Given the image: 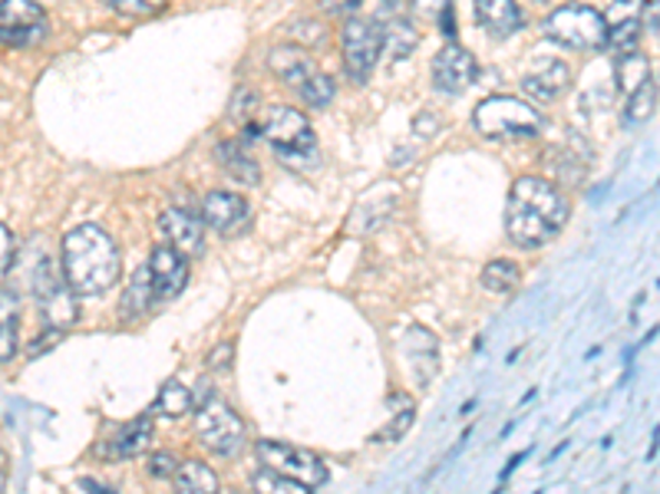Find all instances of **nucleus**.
<instances>
[{
	"label": "nucleus",
	"mask_w": 660,
	"mask_h": 494,
	"mask_svg": "<svg viewBox=\"0 0 660 494\" xmlns=\"http://www.w3.org/2000/svg\"><path fill=\"white\" fill-rule=\"evenodd\" d=\"M568 215H571V205L551 178L526 175L509 188L506 235L516 247L535 250V247L548 245L565 228Z\"/></svg>",
	"instance_id": "nucleus-1"
},
{
	"label": "nucleus",
	"mask_w": 660,
	"mask_h": 494,
	"mask_svg": "<svg viewBox=\"0 0 660 494\" xmlns=\"http://www.w3.org/2000/svg\"><path fill=\"white\" fill-rule=\"evenodd\" d=\"M123 254L100 225H80L60 241V277L77 297H100L116 287Z\"/></svg>",
	"instance_id": "nucleus-2"
},
{
	"label": "nucleus",
	"mask_w": 660,
	"mask_h": 494,
	"mask_svg": "<svg viewBox=\"0 0 660 494\" xmlns=\"http://www.w3.org/2000/svg\"><path fill=\"white\" fill-rule=\"evenodd\" d=\"M262 135L271 142L274 155L294 168V172H311L321 165V152H317V135L307 123V116L294 106H274L264 113L258 123Z\"/></svg>",
	"instance_id": "nucleus-3"
},
{
	"label": "nucleus",
	"mask_w": 660,
	"mask_h": 494,
	"mask_svg": "<svg viewBox=\"0 0 660 494\" xmlns=\"http://www.w3.org/2000/svg\"><path fill=\"white\" fill-rule=\"evenodd\" d=\"M473 125L493 142H526L541 132L538 110L516 96H489L473 110Z\"/></svg>",
	"instance_id": "nucleus-4"
},
{
	"label": "nucleus",
	"mask_w": 660,
	"mask_h": 494,
	"mask_svg": "<svg viewBox=\"0 0 660 494\" xmlns=\"http://www.w3.org/2000/svg\"><path fill=\"white\" fill-rule=\"evenodd\" d=\"M545 37L568 50H601L608 40L605 13L588 3H565L545 17Z\"/></svg>",
	"instance_id": "nucleus-5"
},
{
	"label": "nucleus",
	"mask_w": 660,
	"mask_h": 494,
	"mask_svg": "<svg viewBox=\"0 0 660 494\" xmlns=\"http://www.w3.org/2000/svg\"><path fill=\"white\" fill-rule=\"evenodd\" d=\"M195 439L212 455L232 459V455L242 452V445L248 439V429H245V419L229 402L209 399V402H202V409L195 415Z\"/></svg>",
	"instance_id": "nucleus-6"
},
{
	"label": "nucleus",
	"mask_w": 660,
	"mask_h": 494,
	"mask_svg": "<svg viewBox=\"0 0 660 494\" xmlns=\"http://www.w3.org/2000/svg\"><path fill=\"white\" fill-rule=\"evenodd\" d=\"M341 53L347 76L354 83H367L384 53V27L370 17H351L341 33Z\"/></svg>",
	"instance_id": "nucleus-7"
},
{
	"label": "nucleus",
	"mask_w": 660,
	"mask_h": 494,
	"mask_svg": "<svg viewBox=\"0 0 660 494\" xmlns=\"http://www.w3.org/2000/svg\"><path fill=\"white\" fill-rule=\"evenodd\" d=\"M255 452H258L262 469L274 472V475H284V478H291V482H301V485H307V488H321V485H327V478H331L327 465H324L314 452H307V449L262 439V442L255 445Z\"/></svg>",
	"instance_id": "nucleus-8"
},
{
	"label": "nucleus",
	"mask_w": 660,
	"mask_h": 494,
	"mask_svg": "<svg viewBox=\"0 0 660 494\" xmlns=\"http://www.w3.org/2000/svg\"><path fill=\"white\" fill-rule=\"evenodd\" d=\"M3 277H10V290H13L17 297H20V294L43 297L47 290H53L57 284H63L60 267H57L53 257L47 254L43 241H30L27 247L13 250L10 267H7Z\"/></svg>",
	"instance_id": "nucleus-9"
},
{
	"label": "nucleus",
	"mask_w": 660,
	"mask_h": 494,
	"mask_svg": "<svg viewBox=\"0 0 660 494\" xmlns=\"http://www.w3.org/2000/svg\"><path fill=\"white\" fill-rule=\"evenodd\" d=\"M202 225L212 228L222 238H235L252 225V208L242 195L235 192H209L202 198V212H199Z\"/></svg>",
	"instance_id": "nucleus-10"
},
{
	"label": "nucleus",
	"mask_w": 660,
	"mask_h": 494,
	"mask_svg": "<svg viewBox=\"0 0 660 494\" xmlns=\"http://www.w3.org/2000/svg\"><path fill=\"white\" fill-rule=\"evenodd\" d=\"M476 80H479V63H476V56L466 47L446 43L436 53V60H433V83H436V90H443L449 96H459Z\"/></svg>",
	"instance_id": "nucleus-11"
},
{
	"label": "nucleus",
	"mask_w": 660,
	"mask_h": 494,
	"mask_svg": "<svg viewBox=\"0 0 660 494\" xmlns=\"http://www.w3.org/2000/svg\"><path fill=\"white\" fill-rule=\"evenodd\" d=\"M641 17H644V0H615L605 13V30H608L605 47H611L618 56L634 53L644 30Z\"/></svg>",
	"instance_id": "nucleus-12"
},
{
	"label": "nucleus",
	"mask_w": 660,
	"mask_h": 494,
	"mask_svg": "<svg viewBox=\"0 0 660 494\" xmlns=\"http://www.w3.org/2000/svg\"><path fill=\"white\" fill-rule=\"evenodd\" d=\"M149 274H152V297L155 300H175L185 284H189V260L175 247L162 245L149 257Z\"/></svg>",
	"instance_id": "nucleus-13"
},
{
	"label": "nucleus",
	"mask_w": 660,
	"mask_h": 494,
	"mask_svg": "<svg viewBox=\"0 0 660 494\" xmlns=\"http://www.w3.org/2000/svg\"><path fill=\"white\" fill-rule=\"evenodd\" d=\"M568 83H571V70L558 56H535L522 73V90L541 103H555L568 90Z\"/></svg>",
	"instance_id": "nucleus-14"
},
{
	"label": "nucleus",
	"mask_w": 660,
	"mask_h": 494,
	"mask_svg": "<svg viewBox=\"0 0 660 494\" xmlns=\"http://www.w3.org/2000/svg\"><path fill=\"white\" fill-rule=\"evenodd\" d=\"M159 228H162V235H165V245L175 247L182 257L202 254V250H205V225H202V218L192 215V212L169 208V212H162Z\"/></svg>",
	"instance_id": "nucleus-15"
},
{
	"label": "nucleus",
	"mask_w": 660,
	"mask_h": 494,
	"mask_svg": "<svg viewBox=\"0 0 660 494\" xmlns=\"http://www.w3.org/2000/svg\"><path fill=\"white\" fill-rule=\"evenodd\" d=\"M476 20L496 40H506L526 27V13L516 0H476Z\"/></svg>",
	"instance_id": "nucleus-16"
},
{
	"label": "nucleus",
	"mask_w": 660,
	"mask_h": 494,
	"mask_svg": "<svg viewBox=\"0 0 660 494\" xmlns=\"http://www.w3.org/2000/svg\"><path fill=\"white\" fill-rule=\"evenodd\" d=\"M267 66H271V73H274L281 83H287L291 90H297L301 83H307V80L317 73V66H314L311 53H307V50H301V47H294V43H287V47H274V50L267 53Z\"/></svg>",
	"instance_id": "nucleus-17"
},
{
	"label": "nucleus",
	"mask_w": 660,
	"mask_h": 494,
	"mask_svg": "<svg viewBox=\"0 0 660 494\" xmlns=\"http://www.w3.org/2000/svg\"><path fill=\"white\" fill-rule=\"evenodd\" d=\"M37 307H40V317H43V330H57V333H67L80 317L77 294L67 284H57L53 290L37 297Z\"/></svg>",
	"instance_id": "nucleus-18"
},
{
	"label": "nucleus",
	"mask_w": 660,
	"mask_h": 494,
	"mask_svg": "<svg viewBox=\"0 0 660 494\" xmlns=\"http://www.w3.org/2000/svg\"><path fill=\"white\" fill-rule=\"evenodd\" d=\"M149 442H152V419H149V415H139V419H132V422H126V425L116 432V439H113V445H110V459H113V462L139 459V455L149 449Z\"/></svg>",
	"instance_id": "nucleus-19"
},
{
	"label": "nucleus",
	"mask_w": 660,
	"mask_h": 494,
	"mask_svg": "<svg viewBox=\"0 0 660 494\" xmlns=\"http://www.w3.org/2000/svg\"><path fill=\"white\" fill-rule=\"evenodd\" d=\"M175 492L179 494H219L222 492V482H219V475L205 465V462H199V459H185V462H179V469H175Z\"/></svg>",
	"instance_id": "nucleus-20"
},
{
	"label": "nucleus",
	"mask_w": 660,
	"mask_h": 494,
	"mask_svg": "<svg viewBox=\"0 0 660 494\" xmlns=\"http://www.w3.org/2000/svg\"><path fill=\"white\" fill-rule=\"evenodd\" d=\"M215 155H219V162L225 165V172L235 182H242V185H258L262 182V168H258V162L248 155V148L242 142H219Z\"/></svg>",
	"instance_id": "nucleus-21"
},
{
	"label": "nucleus",
	"mask_w": 660,
	"mask_h": 494,
	"mask_svg": "<svg viewBox=\"0 0 660 494\" xmlns=\"http://www.w3.org/2000/svg\"><path fill=\"white\" fill-rule=\"evenodd\" d=\"M17 337H20V307L13 290H0V363H10L17 357Z\"/></svg>",
	"instance_id": "nucleus-22"
},
{
	"label": "nucleus",
	"mask_w": 660,
	"mask_h": 494,
	"mask_svg": "<svg viewBox=\"0 0 660 494\" xmlns=\"http://www.w3.org/2000/svg\"><path fill=\"white\" fill-rule=\"evenodd\" d=\"M152 300H155V297H152V274H149V264H142V267L132 274L130 287H126V294H123V300H120V317H123V320L142 317V313L149 310Z\"/></svg>",
	"instance_id": "nucleus-23"
},
{
	"label": "nucleus",
	"mask_w": 660,
	"mask_h": 494,
	"mask_svg": "<svg viewBox=\"0 0 660 494\" xmlns=\"http://www.w3.org/2000/svg\"><path fill=\"white\" fill-rule=\"evenodd\" d=\"M479 284H483L489 294H512V290L522 284V267H519L516 260H506V257L489 260V264L483 267V274H479Z\"/></svg>",
	"instance_id": "nucleus-24"
},
{
	"label": "nucleus",
	"mask_w": 660,
	"mask_h": 494,
	"mask_svg": "<svg viewBox=\"0 0 660 494\" xmlns=\"http://www.w3.org/2000/svg\"><path fill=\"white\" fill-rule=\"evenodd\" d=\"M658 110V80L648 76L641 86H634L628 93V103H625V125H644Z\"/></svg>",
	"instance_id": "nucleus-25"
},
{
	"label": "nucleus",
	"mask_w": 660,
	"mask_h": 494,
	"mask_svg": "<svg viewBox=\"0 0 660 494\" xmlns=\"http://www.w3.org/2000/svg\"><path fill=\"white\" fill-rule=\"evenodd\" d=\"M192 405H195V399H192L189 385H182L179 379H169L155 395V412H162L169 419H182L185 412H192Z\"/></svg>",
	"instance_id": "nucleus-26"
},
{
	"label": "nucleus",
	"mask_w": 660,
	"mask_h": 494,
	"mask_svg": "<svg viewBox=\"0 0 660 494\" xmlns=\"http://www.w3.org/2000/svg\"><path fill=\"white\" fill-rule=\"evenodd\" d=\"M416 43H419V33H416V27H413L409 20L396 17V20H390V23L384 27V53H390L394 60L413 53Z\"/></svg>",
	"instance_id": "nucleus-27"
},
{
	"label": "nucleus",
	"mask_w": 660,
	"mask_h": 494,
	"mask_svg": "<svg viewBox=\"0 0 660 494\" xmlns=\"http://www.w3.org/2000/svg\"><path fill=\"white\" fill-rule=\"evenodd\" d=\"M301 100H304V106H311V110H324V106H331L334 103V96H337V86H334V80L327 76V73H314L307 83H301L297 90H294Z\"/></svg>",
	"instance_id": "nucleus-28"
},
{
	"label": "nucleus",
	"mask_w": 660,
	"mask_h": 494,
	"mask_svg": "<svg viewBox=\"0 0 660 494\" xmlns=\"http://www.w3.org/2000/svg\"><path fill=\"white\" fill-rule=\"evenodd\" d=\"M548 168L565 185H581V178H585V162H578L571 155V148H551L548 152Z\"/></svg>",
	"instance_id": "nucleus-29"
},
{
	"label": "nucleus",
	"mask_w": 660,
	"mask_h": 494,
	"mask_svg": "<svg viewBox=\"0 0 660 494\" xmlns=\"http://www.w3.org/2000/svg\"><path fill=\"white\" fill-rule=\"evenodd\" d=\"M248 485H252V492L255 494H314V488H307V485H301V482H291V478H284V475H274V472H255L252 478H248Z\"/></svg>",
	"instance_id": "nucleus-30"
},
{
	"label": "nucleus",
	"mask_w": 660,
	"mask_h": 494,
	"mask_svg": "<svg viewBox=\"0 0 660 494\" xmlns=\"http://www.w3.org/2000/svg\"><path fill=\"white\" fill-rule=\"evenodd\" d=\"M651 76V66H648V60H641V56H634V53H625L621 60H618V93H631L634 86H641L644 80Z\"/></svg>",
	"instance_id": "nucleus-31"
},
{
	"label": "nucleus",
	"mask_w": 660,
	"mask_h": 494,
	"mask_svg": "<svg viewBox=\"0 0 660 494\" xmlns=\"http://www.w3.org/2000/svg\"><path fill=\"white\" fill-rule=\"evenodd\" d=\"M0 20H3V27H27V23H40L43 10L33 0H3L0 3Z\"/></svg>",
	"instance_id": "nucleus-32"
},
{
	"label": "nucleus",
	"mask_w": 660,
	"mask_h": 494,
	"mask_svg": "<svg viewBox=\"0 0 660 494\" xmlns=\"http://www.w3.org/2000/svg\"><path fill=\"white\" fill-rule=\"evenodd\" d=\"M390 402H394L396 419L384 429V435H377V442H399V439L409 432L413 419H416V409H413V402H409L406 395H394Z\"/></svg>",
	"instance_id": "nucleus-33"
},
{
	"label": "nucleus",
	"mask_w": 660,
	"mask_h": 494,
	"mask_svg": "<svg viewBox=\"0 0 660 494\" xmlns=\"http://www.w3.org/2000/svg\"><path fill=\"white\" fill-rule=\"evenodd\" d=\"M47 40V23H27V27H3L0 23V43L3 47H37Z\"/></svg>",
	"instance_id": "nucleus-34"
},
{
	"label": "nucleus",
	"mask_w": 660,
	"mask_h": 494,
	"mask_svg": "<svg viewBox=\"0 0 660 494\" xmlns=\"http://www.w3.org/2000/svg\"><path fill=\"white\" fill-rule=\"evenodd\" d=\"M258 110H262V96L255 90H248V86H238L235 96H232V110H229L232 113V123L248 125L258 116Z\"/></svg>",
	"instance_id": "nucleus-35"
},
{
	"label": "nucleus",
	"mask_w": 660,
	"mask_h": 494,
	"mask_svg": "<svg viewBox=\"0 0 660 494\" xmlns=\"http://www.w3.org/2000/svg\"><path fill=\"white\" fill-rule=\"evenodd\" d=\"M169 0H106V7L120 17H152L165 10Z\"/></svg>",
	"instance_id": "nucleus-36"
},
{
	"label": "nucleus",
	"mask_w": 660,
	"mask_h": 494,
	"mask_svg": "<svg viewBox=\"0 0 660 494\" xmlns=\"http://www.w3.org/2000/svg\"><path fill=\"white\" fill-rule=\"evenodd\" d=\"M175 469H179V462H175L172 452H152V455L145 459V472H149L152 478H172Z\"/></svg>",
	"instance_id": "nucleus-37"
},
{
	"label": "nucleus",
	"mask_w": 660,
	"mask_h": 494,
	"mask_svg": "<svg viewBox=\"0 0 660 494\" xmlns=\"http://www.w3.org/2000/svg\"><path fill=\"white\" fill-rule=\"evenodd\" d=\"M232 360H235V343H219V347L212 350V357H209V367H212V370H229Z\"/></svg>",
	"instance_id": "nucleus-38"
},
{
	"label": "nucleus",
	"mask_w": 660,
	"mask_h": 494,
	"mask_svg": "<svg viewBox=\"0 0 660 494\" xmlns=\"http://www.w3.org/2000/svg\"><path fill=\"white\" fill-rule=\"evenodd\" d=\"M364 0H321V10L331 13V17H347L361 7Z\"/></svg>",
	"instance_id": "nucleus-39"
},
{
	"label": "nucleus",
	"mask_w": 660,
	"mask_h": 494,
	"mask_svg": "<svg viewBox=\"0 0 660 494\" xmlns=\"http://www.w3.org/2000/svg\"><path fill=\"white\" fill-rule=\"evenodd\" d=\"M10 257H13V235L7 231V225H0V277L10 267Z\"/></svg>",
	"instance_id": "nucleus-40"
},
{
	"label": "nucleus",
	"mask_w": 660,
	"mask_h": 494,
	"mask_svg": "<svg viewBox=\"0 0 660 494\" xmlns=\"http://www.w3.org/2000/svg\"><path fill=\"white\" fill-rule=\"evenodd\" d=\"M60 337H63V333H57V330H47V333H43V340L37 337V340L30 343V357H40V353H47L50 347H57V343H60Z\"/></svg>",
	"instance_id": "nucleus-41"
},
{
	"label": "nucleus",
	"mask_w": 660,
	"mask_h": 494,
	"mask_svg": "<svg viewBox=\"0 0 660 494\" xmlns=\"http://www.w3.org/2000/svg\"><path fill=\"white\" fill-rule=\"evenodd\" d=\"M449 0H409V7L419 13V17H439V10L446 7Z\"/></svg>",
	"instance_id": "nucleus-42"
},
{
	"label": "nucleus",
	"mask_w": 660,
	"mask_h": 494,
	"mask_svg": "<svg viewBox=\"0 0 660 494\" xmlns=\"http://www.w3.org/2000/svg\"><path fill=\"white\" fill-rule=\"evenodd\" d=\"M641 20L648 23V33H658V0H648L644 3V17Z\"/></svg>",
	"instance_id": "nucleus-43"
},
{
	"label": "nucleus",
	"mask_w": 660,
	"mask_h": 494,
	"mask_svg": "<svg viewBox=\"0 0 660 494\" xmlns=\"http://www.w3.org/2000/svg\"><path fill=\"white\" fill-rule=\"evenodd\" d=\"M80 485H83V492L87 494H116L113 488H106L103 482H97V478H83Z\"/></svg>",
	"instance_id": "nucleus-44"
},
{
	"label": "nucleus",
	"mask_w": 660,
	"mask_h": 494,
	"mask_svg": "<svg viewBox=\"0 0 660 494\" xmlns=\"http://www.w3.org/2000/svg\"><path fill=\"white\" fill-rule=\"evenodd\" d=\"M528 455H531V449H526V452H519V455H512V462H509V465L502 469V482H506V478H509V475H512V472H516V469H519V465L526 462Z\"/></svg>",
	"instance_id": "nucleus-45"
},
{
	"label": "nucleus",
	"mask_w": 660,
	"mask_h": 494,
	"mask_svg": "<svg viewBox=\"0 0 660 494\" xmlns=\"http://www.w3.org/2000/svg\"><path fill=\"white\" fill-rule=\"evenodd\" d=\"M7 492V472H3V469H0V494Z\"/></svg>",
	"instance_id": "nucleus-46"
},
{
	"label": "nucleus",
	"mask_w": 660,
	"mask_h": 494,
	"mask_svg": "<svg viewBox=\"0 0 660 494\" xmlns=\"http://www.w3.org/2000/svg\"><path fill=\"white\" fill-rule=\"evenodd\" d=\"M531 3H538V7H541V3H548V0H531Z\"/></svg>",
	"instance_id": "nucleus-47"
},
{
	"label": "nucleus",
	"mask_w": 660,
	"mask_h": 494,
	"mask_svg": "<svg viewBox=\"0 0 660 494\" xmlns=\"http://www.w3.org/2000/svg\"><path fill=\"white\" fill-rule=\"evenodd\" d=\"M0 3H3V0H0Z\"/></svg>",
	"instance_id": "nucleus-48"
}]
</instances>
